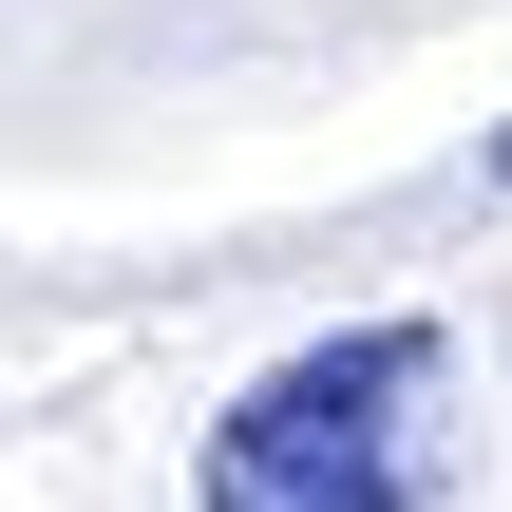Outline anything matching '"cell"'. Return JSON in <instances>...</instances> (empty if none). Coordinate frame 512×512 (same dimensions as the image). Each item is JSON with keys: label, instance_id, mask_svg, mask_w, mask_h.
Returning <instances> with one entry per match:
<instances>
[{"label": "cell", "instance_id": "obj_1", "mask_svg": "<svg viewBox=\"0 0 512 512\" xmlns=\"http://www.w3.org/2000/svg\"><path fill=\"white\" fill-rule=\"evenodd\" d=\"M437 380H456L437 323H323V342H285L209 418L190 512H437V456H418Z\"/></svg>", "mask_w": 512, "mask_h": 512}, {"label": "cell", "instance_id": "obj_2", "mask_svg": "<svg viewBox=\"0 0 512 512\" xmlns=\"http://www.w3.org/2000/svg\"><path fill=\"white\" fill-rule=\"evenodd\" d=\"M494 190H512V133H494Z\"/></svg>", "mask_w": 512, "mask_h": 512}]
</instances>
